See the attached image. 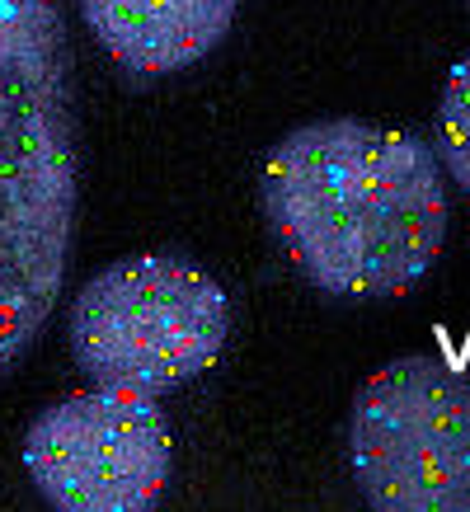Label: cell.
Wrapping results in <instances>:
<instances>
[{
    "mask_svg": "<svg viewBox=\"0 0 470 512\" xmlns=\"http://www.w3.org/2000/svg\"><path fill=\"white\" fill-rule=\"evenodd\" d=\"M80 127L62 0H0V381L62 301Z\"/></svg>",
    "mask_w": 470,
    "mask_h": 512,
    "instance_id": "obj_2",
    "label": "cell"
},
{
    "mask_svg": "<svg viewBox=\"0 0 470 512\" xmlns=\"http://www.w3.org/2000/svg\"><path fill=\"white\" fill-rule=\"evenodd\" d=\"M259 212L292 268L334 301L414 292L452 226L433 141L367 118H315L273 141Z\"/></svg>",
    "mask_w": 470,
    "mask_h": 512,
    "instance_id": "obj_1",
    "label": "cell"
},
{
    "mask_svg": "<svg viewBox=\"0 0 470 512\" xmlns=\"http://www.w3.org/2000/svg\"><path fill=\"white\" fill-rule=\"evenodd\" d=\"M433 151L442 160V174L470 198V52L447 71L433 118Z\"/></svg>",
    "mask_w": 470,
    "mask_h": 512,
    "instance_id": "obj_7",
    "label": "cell"
},
{
    "mask_svg": "<svg viewBox=\"0 0 470 512\" xmlns=\"http://www.w3.org/2000/svg\"><path fill=\"white\" fill-rule=\"evenodd\" d=\"M240 15V0H80L99 52L127 76L165 80L207 62Z\"/></svg>",
    "mask_w": 470,
    "mask_h": 512,
    "instance_id": "obj_6",
    "label": "cell"
},
{
    "mask_svg": "<svg viewBox=\"0 0 470 512\" xmlns=\"http://www.w3.org/2000/svg\"><path fill=\"white\" fill-rule=\"evenodd\" d=\"M170 466L165 409L132 390L66 395L24 433V470L52 512H156Z\"/></svg>",
    "mask_w": 470,
    "mask_h": 512,
    "instance_id": "obj_5",
    "label": "cell"
},
{
    "mask_svg": "<svg viewBox=\"0 0 470 512\" xmlns=\"http://www.w3.org/2000/svg\"><path fill=\"white\" fill-rule=\"evenodd\" d=\"M348 470L367 512H470V367L405 353L348 409Z\"/></svg>",
    "mask_w": 470,
    "mask_h": 512,
    "instance_id": "obj_4",
    "label": "cell"
},
{
    "mask_svg": "<svg viewBox=\"0 0 470 512\" xmlns=\"http://www.w3.org/2000/svg\"><path fill=\"white\" fill-rule=\"evenodd\" d=\"M231 339V296L184 254H127L71 301L66 343L94 386L170 395L203 376Z\"/></svg>",
    "mask_w": 470,
    "mask_h": 512,
    "instance_id": "obj_3",
    "label": "cell"
}]
</instances>
